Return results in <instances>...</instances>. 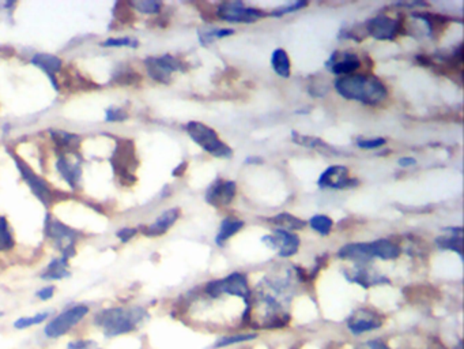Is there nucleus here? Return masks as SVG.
Returning a JSON list of instances; mask_svg holds the SVG:
<instances>
[{"mask_svg":"<svg viewBox=\"0 0 464 349\" xmlns=\"http://www.w3.org/2000/svg\"><path fill=\"white\" fill-rule=\"evenodd\" d=\"M335 91L346 100L365 105H378L388 97L387 86L377 77L364 74L339 77L335 81Z\"/></svg>","mask_w":464,"mask_h":349,"instance_id":"f257e3e1","label":"nucleus"},{"mask_svg":"<svg viewBox=\"0 0 464 349\" xmlns=\"http://www.w3.org/2000/svg\"><path fill=\"white\" fill-rule=\"evenodd\" d=\"M146 317L147 312L142 307H113L97 314L95 324L107 337H116L135 330Z\"/></svg>","mask_w":464,"mask_h":349,"instance_id":"f03ea898","label":"nucleus"},{"mask_svg":"<svg viewBox=\"0 0 464 349\" xmlns=\"http://www.w3.org/2000/svg\"><path fill=\"white\" fill-rule=\"evenodd\" d=\"M185 129L191 140L199 145L208 154L218 159H230L233 156L232 147L221 140L217 131L207 124L200 121H190Z\"/></svg>","mask_w":464,"mask_h":349,"instance_id":"7ed1b4c3","label":"nucleus"},{"mask_svg":"<svg viewBox=\"0 0 464 349\" xmlns=\"http://www.w3.org/2000/svg\"><path fill=\"white\" fill-rule=\"evenodd\" d=\"M204 291L210 298H214V299L220 298L222 295H232V296L241 298L244 302L246 303L251 298L248 279L240 272H234L225 279H216V281L208 282Z\"/></svg>","mask_w":464,"mask_h":349,"instance_id":"20e7f679","label":"nucleus"},{"mask_svg":"<svg viewBox=\"0 0 464 349\" xmlns=\"http://www.w3.org/2000/svg\"><path fill=\"white\" fill-rule=\"evenodd\" d=\"M112 168L117 173L123 183L133 185L135 182L133 171L138 166L135 149L131 140H120L113 152L111 159Z\"/></svg>","mask_w":464,"mask_h":349,"instance_id":"39448f33","label":"nucleus"},{"mask_svg":"<svg viewBox=\"0 0 464 349\" xmlns=\"http://www.w3.org/2000/svg\"><path fill=\"white\" fill-rule=\"evenodd\" d=\"M217 17L233 24H253L268 15L263 10L245 6L243 1H225L221 3L216 11Z\"/></svg>","mask_w":464,"mask_h":349,"instance_id":"423d86ee","label":"nucleus"},{"mask_svg":"<svg viewBox=\"0 0 464 349\" xmlns=\"http://www.w3.org/2000/svg\"><path fill=\"white\" fill-rule=\"evenodd\" d=\"M145 66L147 74L159 84L168 85L171 84V75L175 71H187V65L172 55H162L158 58H147L145 60Z\"/></svg>","mask_w":464,"mask_h":349,"instance_id":"0eeeda50","label":"nucleus"},{"mask_svg":"<svg viewBox=\"0 0 464 349\" xmlns=\"http://www.w3.org/2000/svg\"><path fill=\"white\" fill-rule=\"evenodd\" d=\"M88 307L86 305H74L59 314L56 318H53L46 327H45V334L49 338H58L63 334L68 333L72 327L78 325L86 315H88Z\"/></svg>","mask_w":464,"mask_h":349,"instance_id":"6e6552de","label":"nucleus"},{"mask_svg":"<svg viewBox=\"0 0 464 349\" xmlns=\"http://www.w3.org/2000/svg\"><path fill=\"white\" fill-rule=\"evenodd\" d=\"M46 236L56 242L58 249L63 253V258L68 259L75 254V243L78 240V233L68 228L63 223L55 218H48L45 225Z\"/></svg>","mask_w":464,"mask_h":349,"instance_id":"1a4fd4ad","label":"nucleus"},{"mask_svg":"<svg viewBox=\"0 0 464 349\" xmlns=\"http://www.w3.org/2000/svg\"><path fill=\"white\" fill-rule=\"evenodd\" d=\"M366 33L380 41L395 40L403 32V22L388 15H377L365 24Z\"/></svg>","mask_w":464,"mask_h":349,"instance_id":"9d476101","label":"nucleus"},{"mask_svg":"<svg viewBox=\"0 0 464 349\" xmlns=\"http://www.w3.org/2000/svg\"><path fill=\"white\" fill-rule=\"evenodd\" d=\"M262 242L267 247L277 250L281 258H290L298 253L301 240L296 233L284 231V230H274L272 235H267L262 237Z\"/></svg>","mask_w":464,"mask_h":349,"instance_id":"9b49d317","label":"nucleus"},{"mask_svg":"<svg viewBox=\"0 0 464 349\" xmlns=\"http://www.w3.org/2000/svg\"><path fill=\"white\" fill-rule=\"evenodd\" d=\"M14 160H15L18 171L21 172L23 180L27 183V186L32 188V191L36 194V197L44 205L49 206L52 204V201L55 199L52 188L45 182L44 179H41L36 172H33V169L25 162H22L20 157L14 156Z\"/></svg>","mask_w":464,"mask_h":349,"instance_id":"f8f14e48","label":"nucleus"},{"mask_svg":"<svg viewBox=\"0 0 464 349\" xmlns=\"http://www.w3.org/2000/svg\"><path fill=\"white\" fill-rule=\"evenodd\" d=\"M237 194V185L233 180H223L218 178L206 191V202L217 209L229 206Z\"/></svg>","mask_w":464,"mask_h":349,"instance_id":"ddd939ff","label":"nucleus"},{"mask_svg":"<svg viewBox=\"0 0 464 349\" xmlns=\"http://www.w3.org/2000/svg\"><path fill=\"white\" fill-rule=\"evenodd\" d=\"M384 324V317L376 311L369 308H358L347 320V329L355 334H364L366 331H372L380 329Z\"/></svg>","mask_w":464,"mask_h":349,"instance_id":"4468645a","label":"nucleus"},{"mask_svg":"<svg viewBox=\"0 0 464 349\" xmlns=\"http://www.w3.org/2000/svg\"><path fill=\"white\" fill-rule=\"evenodd\" d=\"M317 185L320 188L345 190L350 187H357V185H359V182L350 176V172L346 166L332 165L320 175Z\"/></svg>","mask_w":464,"mask_h":349,"instance_id":"2eb2a0df","label":"nucleus"},{"mask_svg":"<svg viewBox=\"0 0 464 349\" xmlns=\"http://www.w3.org/2000/svg\"><path fill=\"white\" fill-rule=\"evenodd\" d=\"M361 66L362 63L358 55L347 51H335L326 63V69L338 77L353 75L355 71L361 69Z\"/></svg>","mask_w":464,"mask_h":349,"instance_id":"dca6fc26","label":"nucleus"},{"mask_svg":"<svg viewBox=\"0 0 464 349\" xmlns=\"http://www.w3.org/2000/svg\"><path fill=\"white\" fill-rule=\"evenodd\" d=\"M345 277L350 282H355L361 285L362 288H371L375 285H383V284H390L391 281L388 277L383 276L373 269L365 268V266H357L352 270H345L343 272Z\"/></svg>","mask_w":464,"mask_h":349,"instance_id":"f3484780","label":"nucleus"},{"mask_svg":"<svg viewBox=\"0 0 464 349\" xmlns=\"http://www.w3.org/2000/svg\"><path fill=\"white\" fill-rule=\"evenodd\" d=\"M338 256L340 259L353 261L357 263H366L375 258L372 253L371 242L369 243H349L339 249Z\"/></svg>","mask_w":464,"mask_h":349,"instance_id":"a211bd4d","label":"nucleus"},{"mask_svg":"<svg viewBox=\"0 0 464 349\" xmlns=\"http://www.w3.org/2000/svg\"><path fill=\"white\" fill-rule=\"evenodd\" d=\"M181 211L178 208H172V209L166 210L164 211L154 223L149 227H145L142 230V232L145 233L146 236H150V237H155V236H161L164 233L168 232L169 228H172L175 224H176L178 217H180Z\"/></svg>","mask_w":464,"mask_h":349,"instance_id":"6ab92c4d","label":"nucleus"},{"mask_svg":"<svg viewBox=\"0 0 464 349\" xmlns=\"http://www.w3.org/2000/svg\"><path fill=\"white\" fill-rule=\"evenodd\" d=\"M32 65H34L36 67L41 69L44 71L45 74L48 75V78L51 79V82L53 84L55 89H59L58 81H56V74L60 72L62 70V59L55 56V55H48V53H37L32 58Z\"/></svg>","mask_w":464,"mask_h":349,"instance_id":"aec40b11","label":"nucleus"},{"mask_svg":"<svg viewBox=\"0 0 464 349\" xmlns=\"http://www.w3.org/2000/svg\"><path fill=\"white\" fill-rule=\"evenodd\" d=\"M51 138L55 142L56 147L62 154L65 153H75L79 147L81 138L77 134H71L68 131L63 130H52L51 131Z\"/></svg>","mask_w":464,"mask_h":349,"instance_id":"412c9836","label":"nucleus"},{"mask_svg":"<svg viewBox=\"0 0 464 349\" xmlns=\"http://www.w3.org/2000/svg\"><path fill=\"white\" fill-rule=\"evenodd\" d=\"M371 247H372L373 256L384 259V261L397 259L402 253V249L399 247V244H397L392 240H390V239L373 240V242H371Z\"/></svg>","mask_w":464,"mask_h":349,"instance_id":"4be33fe9","label":"nucleus"},{"mask_svg":"<svg viewBox=\"0 0 464 349\" xmlns=\"http://www.w3.org/2000/svg\"><path fill=\"white\" fill-rule=\"evenodd\" d=\"M268 223L272 224L277 230H284V231H300L304 230L307 223L290 213H279L271 218H268Z\"/></svg>","mask_w":464,"mask_h":349,"instance_id":"5701e85b","label":"nucleus"},{"mask_svg":"<svg viewBox=\"0 0 464 349\" xmlns=\"http://www.w3.org/2000/svg\"><path fill=\"white\" fill-rule=\"evenodd\" d=\"M244 225H245V223H244L243 220L237 218V217H226L222 221L220 231H218L217 236H216V243L220 247H223L226 244V242L232 236H234L236 233H239L243 230Z\"/></svg>","mask_w":464,"mask_h":349,"instance_id":"b1692460","label":"nucleus"},{"mask_svg":"<svg viewBox=\"0 0 464 349\" xmlns=\"http://www.w3.org/2000/svg\"><path fill=\"white\" fill-rule=\"evenodd\" d=\"M291 140L294 143L297 145H301V146H305V147H310V149H314V150H319L322 153H330V154H338L336 153V149L329 145L327 142H324L317 137H310V136H304V134H300L297 131H293L291 133Z\"/></svg>","mask_w":464,"mask_h":349,"instance_id":"393cba45","label":"nucleus"},{"mask_svg":"<svg viewBox=\"0 0 464 349\" xmlns=\"http://www.w3.org/2000/svg\"><path fill=\"white\" fill-rule=\"evenodd\" d=\"M445 231L451 232L449 236H440L436 239V244L442 250H451L456 254L463 256L462 251V228H445Z\"/></svg>","mask_w":464,"mask_h":349,"instance_id":"a878e982","label":"nucleus"},{"mask_svg":"<svg viewBox=\"0 0 464 349\" xmlns=\"http://www.w3.org/2000/svg\"><path fill=\"white\" fill-rule=\"evenodd\" d=\"M56 168L60 172V175L66 179L67 183L72 188L78 186L79 178H81V165L78 163H69L67 160V157L62 156L59 157L58 163H56Z\"/></svg>","mask_w":464,"mask_h":349,"instance_id":"bb28decb","label":"nucleus"},{"mask_svg":"<svg viewBox=\"0 0 464 349\" xmlns=\"http://www.w3.org/2000/svg\"><path fill=\"white\" fill-rule=\"evenodd\" d=\"M414 18H418L420 21H423L427 29L430 36L435 34H442L445 29V26L448 25V21H451L449 18L440 15V14H433V13H414L413 14Z\"/></svg>","mask_w":464,"mask_h":349,"instance_id":"cd10ccee","label":"nucleus"},{"mask_svg":"<svg viewBox=\"0 0 464 349\" xmlns=\"http://www.w3.org/2000/svg\"><path fill=\"white\" fill-rule=\"evenodd\" d=\"M271 66L277 75L288 79L291 74V63L289 59L288 52L282 48L275 49L271 56Z\"/></svg>","mask_w":464,"mask_h":349,"instance_id":"c85d7f7f","label":"nucleus"},{"mask_svg":"<svg viewBox=\"0 0 464 349\" xmlns=\"http://www.w3.org/2000/svg\"><path fill=\"white\" fill-rule=\"evenodd\" d=\"M236 33L234 29H223V27H200L198 29V37L201 46H208L217 40L233 36Z\"/></svg>","mask_w":464,"mask_h":349,"instance_id":"c756f323","label":"nucleus"},{"mask_svg":"<svg viewBox=\"0 0 464 349\" xmlns=\"http://www.w3.org/2000/svg\"><path fill=\"white\" fill-rule=\"evenodd\" d=\"M67 261L66 258L62 259H55L52 261L46 270L43 275V277L46 279H62L68 276V270H67Z\"/></svg>","mask_w":464,"mask_h":349,"instance_id":"7c9ffc66","label":"nucleus"},{"mask_svg":"<svg viewBox=\"0 0 464 349\" xmlns=\"http://www.w3.org/2000/svg\"><path fill=\"white\" fill-rule=\"evenodd\" d=\"M310 225L313 231H316L323 236H327L331 233L333 221L326 214H316L310 218Z\"/></svg>","mask_w":464,"mask_h":349,"instance_id":"2f4dec72","label":"nucleus"},{"mask_svg":"<svg viewBox=\"0 0 464 349\" xmlns=\"http://www.w3.org/2000/svg\"><path fill=\"white\" fill-rule=\"evenodd\" d=\"M140 75L131 69H120L113 75V82L116 85L121 86H130V85H138L140 82Z\"/></svg>","mask_w":464,"mask_h":349,"instance_id":"473e14b6","label":"nucleus"},{"mask_svg":"<svg viewBox=\"0 0 464 349\" xmlns=\"http://www.w3.org/2000/svg\"><path fill=\"white\" fill-rule=\"evenodd\" d=\"M14 247V237L10 231L8 223L0 216V251H10Z\"/></svg>","mask_w":464,"mask_h":349,"instance_id":"72a5a7b5","label":"nucleus"},{"mask_svg":"<svg viewBox=\"0 0 464 349\" xmlns=\"http://www.w3.org/2000/svg\"><path fill=\"white\" fill-rule=\"evenodd\" d=\"M131 6L138 11L145 13V14H157L162 8V3L154 1V0H140V1L131 3Z\"/></svg>","mask_w":464,"mask_h":349,"instance_id":"f704fd0d","label":"nucleus"},{"mask_svg":"<svg viewBox=\"0 0 464 349\" xmlns=\"http://www.w3.org/2000/svg\"><path fill=\"white\" fill-rule=\"evenodd\" d=\"M258 338V334H237V336H230V337H222L217 344L216 348H223L227 345H233V344H239V343H244V341H251Z\"/></svg>","mask_w":464,"mask_h":349,"instance_id":"c9c22d12","label":"nucleus"},{"mask_svg":"<svg viewBox=\"0 0 464 349\" xmlns=\"http://www.w3.org/2000/svg\"><path fill=\"white\" fill-rule=\"evenodd\" d=\"M308 3L307 1H293V3H288L279 8H275L274 11H271L268 15L271 17H282V15H286V14H290V13H294V11H298L304 7H307Z\"/></svg>","mask_w":464,"mask_h":349,"instance_id":"e433bc0d","label":"nucleus"},{"mask_svg":"<svg viewBox=\"0 0 464 349\" xmlns=\"http://www.w3.org/2000/svg\"><path fill=\"white\" fill-rule=\"evenodd\" d=\"M46 317H48V312H41V314H37V315H33V317H22L18 321H15L14 326L17 329H27L30 326L40 325V324L44 322Z\"/></svg>","mask_w":464,"mask_h":349,"instance_id":"4c0bfd02","label":"nucleus"},{"mask_svg":"<svg viewBox=\"0 0 464 349\" xmlns=\"http://www.w3.org/2000/svg\"><path fill=\"white\" fill-rule=\"evenodd\" d=\"M102 47H138V41L130 39V37H123V39H110L102 43Z\"/></svg>","mask_w":464,"mask_h":349,"instance_id":"58836bf2","label":"nucleus"},{"mask_svg":"<svg viewBox=\"0 0 464 349\" xmlns=\"http://www.w3.org/2000/svg\"><path fill=\"white\" fill-rule=\"evenodd\" d=\"M387 140L385 138H371V140H357V146L361 149L372 150V149H378L385 145Z\"/></svg>","mask_w":464,"mask_h":349,"instance_id":"ea45409f","label":"nucleus"},{"mask_svg":"<svg viewBox=\"0 0 464 349\" xmlns=\"http://www.w3.org/2000/svg\"><path fill=\"white\" fill-rule=\"evenodd\" d=\"M128 117V114L123 108H110L107 110V121H123Z\"/></svg>","mask_w":464,"mask_h":349,"instance_id":"a19ab883","label":"nucleus"},{"mask_svg":"<svg viewBox=\"0 0 464 349\" xmlns=\"http://www.w3.org/2000/svg\"><path fill=\"white\" fill-rule=\"evenodd\" d=\"M355 349H391L388 345H385L383 341L378 340H372V341H366L362 343L361 345H358Z\"/></svg>","mask_w":464,"mask_h":349,"instance_id":"79ce46f5","label":"nucleus"},{"mask_svg":"<svg viewBox=\"0 0 464 349\" xmlns=\"http://www.w3.org/2000/svg\"><path fill=\"white\" fill-rule=\"evenodd\" d=\"M136 230L135 228H124V230H120L119 232H117V237L121 240V242H128V240H131L133 239V236L136 235Z\"/></svg>","mask_w":464,"mask_h":349,"instance_id":"37998d69","label":"nucleus"},{"mask_svg":"<svg viewBox=\"0 0 464 349\" xmlns=\"http://www.w3.org/2000/svg\"><path fill=\"white\" fill-rule=\"evenodd\" d=\"M53 294H55V287H45L41 291L37 292V296L41 301H48L53 296Z\"/></svg>","mask_w":464,"mask_h":349,"instance_id":"c03bdc74","label":"nucleus"},{"mask_svg":"<svg viewBox=\"0 0 464 349\" xmlns=\"http://www.w3.org/2000/svg\"><path fill=\"white\" fill-rule=\"evenodd\" d=\"M91 345H94L93 341H75L69 344V349H90Z\"/></svg>","mask_w":464,"mask_h":349,"instance_id":"a18cd8bd","label":"nucleus"},{"mask_svg":"<svg viewBox=\"0 0 464 349\" xmlns=\"http://www.w3.org/2000/svg\"><path fill=\"white\" fill-rule=\"evenodd\" d=\"M398 163L400 166L406 168V166H413V165H416V164H417V160L413 159V157H402V159H399Z\"/></svg>","mask_w":464,"mask_h":349,"instance_id":"49530a36","label":"nucleus"},{"mask_svg":"<svg viewBox=\"0 0 464 349\" xmlns=\"http://www.w3.org/2000/svg\"><path fill=\"white\" fill-rule=\"evenodd\" d=\"M187 166H188V164L185 163V162L180 164L176 169L173 171V176H183L184 172H185V169H187Z\"/></svg>","mask_w":464,"mask_h":349,"instance_id":"de8ad7c7","label":"nucleus"},{"mask_svg":"<svg viewBox=\"0 0 464 349\" xmlns=\"http://www.w3.org/2000/svg\"><path fill=\"white\" fill-rule=\"evenodd\" d=\"M263 160L262 159H259V157H249V159H246L245 160V163L246 164H258V163H262Z\"/></svg>","mask_w":464,"mask_h":349,"instance_id":"09e8293b","label":"nucleus"}]
</instances>
